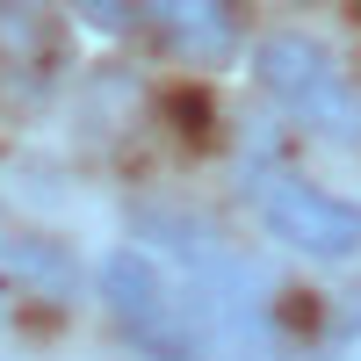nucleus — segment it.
Instances as JSON below:
<instances>
[{"label":"nucleus","mask_w":361,"mask_h":361,"mask_svg":"<svg viewBox=\"0 0 361 361\" xmlns=\"http://www.w3.org/2000/svg\"><path fill=\"white\" fill-rule=\"evenodd\" d=\"M94 8V22H123V0H87Z\"/></svg>","instance_id":"obj_5"},{"label":"nucleus","mask_w":361,"mask_h":361,"mask_svg":"<svg viewBox=\"0 0 361 361\" xmlns=\"http://www.w3.org/2000/svg\"><path fill=\"white\" fill-rule=\"evenodd\" d=\"M0 318H8V304H0Z\"/></svg>","instance_id":"obj_6"},{"label":"nucleus","mask_w":361,"mask_h":361,"mask_svg":"<svg viewBox=\"0 0 361 361\" xmlns=\"http://www.w3.org/2000/svg\"><path fill=\"white\" fill-rule=\"evenodd\" d=\"M260 224L282 238V246L311 253V260H354L361 253V202L318 188L304 173H275L260 180Z\"/></svg>","instance_id":"obj_3"},{"label":"nucleus","mask_w":361,"mask_h":361,"mask_svg":"<svg viewBox=\"0 0 361 361\" xmlns=\"http://www.w3.org/2000/svg\"><path fill=\"white\" fill-rule=\"evenodd\" d=\"M102 296H109V318L130 333V347L145 361H209L253 318V311L224 304V296H209L202 282H173L145 246H116L102 260Z\"/></svg>","instance_id":"obj_1"},{"label":"nucleus","mask_w":361,"mask_h":361,"mask_svg":"<svg viewBox=\"0 0 361 361\" xmlns=\"http://www.w3.org/2000/svg\"><path fill=\"white\" fill-rule=\"evenodd\" d=\"M145 15L159 22V37L180 51V58H195V66H217V58L238 51V15H231V0H137Z\"/></svg>","instance_id":"obj_4"},{"label":"nucleus","mask_w":361,"mask_h":361,"mask_svg":"<svg viewBox=\"0 0 361 361\" xmlns=\"http://www.w3.org/2000/svg\"><path fill=\"white\" fill-rule=\"evenodd\" d=\"M253 73H260V87H267V94H275L304 130L333 137V145H354V137H361V94L347 87L340 58L325 51V44L296 37V29H275V37L253 51Z\"/></svg>","instance_id":"obj_2"}]
</instances>
